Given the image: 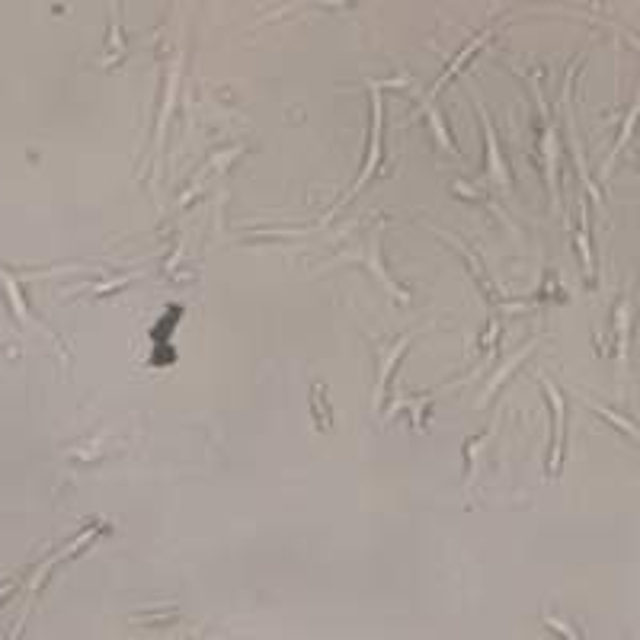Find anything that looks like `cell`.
<instances>
[{"mask_svg": "<svg viewBox=\"0 0 640 640\" xmlns=\"http://www.w3.org/2000/svg\"><path fill=\"white\" fill-rule=\"evenodd\" d=\"M595 413H602L605 419H612L615 426H618V429H624L628 436H631V439H637V442H640V429H634V426H631V423H628V419H624V417H618V413H612V410H605V407H595Z\"/></svg>", "mask_w": 640, "mask_h": 640, "instance_id": "3", "label": "cell"}, {"mask_svg": "<svg viewBox=\"0 0 640 640\" xmlns=\"http://www.w3.org/2000/svg\"><path fill=\"white\" fill-rule=\"evenodd\" d=\"M544 388H548L551 394V407H554L557 413V429H554V455H551V471H557V461H560V439H564V432H560V417H564V397H560V390L551 384V381H544Z\"/></svg>", "mask_w": 640, "mask_h": 640, "instance_id": "1", "label": "cell"}, {"mask_svg": "<svg viewBox=\"0 0 640 640\" xmlns=\"http://www.w3.org/2000/svg\"><path fill=\"white\" fill-rule=\"evenodd\" d=\"M487 125V138H490V173L496 183L509 186V177H506V164H500V154H496V141H493V129H490V119H483Z\"/></svg>", "mask_w": 640, "mask_h": 640, "instance_id": "2", "label": "cell"}]
</instances>
